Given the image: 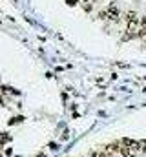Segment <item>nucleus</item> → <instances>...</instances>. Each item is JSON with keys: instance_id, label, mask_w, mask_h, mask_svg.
<instances>
[{"instance_id": "f257e3e1", "label": "nucleus", "mask_w": 146, "mask_h": 157, "mask_svg": "<svg viewBox=\"0 0 146 157\" xmlns=\"http://www.w3.org/2000/svg\"><path fill=\"white\" fill-rule=\"evenodd\" d=\"M135 37H137V39H146V26H141V28L137 29Z\"/></svg>"}, {"instance_id": "f03ea898", "label": "nucleus", "mask_w": 146, "mask_h": 157, "mask_svg": "<svg viewBox=\"0 0 146 157\" xmlns=\"http://www.w3.org/2000/svg\"><path fill=\"white\" fill-rule=\"evenodd\" d=\"M9 141H11V137H9L7 133H2V132H0V146H4V144L9 143Z\"/></svg>"}, {"instance_id": "7ed1b4c3", "label": "nucleus", "mask_w": 146, "mask_h": 157, "mask_svg": "<svg viewBox=\"0 0 146 157\" xmlns=\"http://www.w3.org/2000/svg\"><path fill=\"white\" fill-rule=\"evenodd\" d=\"M130 39H135V33H132V31H126V33L122 35V42H128Z\"/></svg>"}, {"instance_id": "20e7f679", "label": "nucleus", "mask_w": 146, "mask_h": 157, "mask_svg": "<svg viewBox=\"0 0 146 157\" xmlns=\"http://www.w3.org/2000/svg\"><path fill=\"white\" fill-rule=\"evenodd\" d=\"M139 150H141L143 154H146V139H141V141H139Z\"/></svg>"}, {"instance_id": "39448f33", "label": "nucleus", "mask_w": 146, "mask_h": 157, "mask_svg": "<svg viewBox=\"0 0 146 157\" xmlns=\"http://www.w3.org/2000/svg\"><path fill=\"white\" fill-rule=\"evenodd\" d=\"M99 18H101V20H108V13H106V9L99 13Z\"/></svg>"}, {"instance_id": "423d86ee", "label": "nucleus", "mask_w": 146, "mask_h": 157, "mask_svg": "<svg viewBox=\"0 0 146 157\" xmlns=\"http://www.w3.org/2000/svg\"><path fill=\"white\" fill-rule=\"evenodd\" d=\"M20 121H22V117H13L9 121V124H17V122H20Z\"/></svg>"}, {"instance_id": "0eeeda50", "label": "nucleus", "mask_w": 146, "mask_h": 157, "mask_svg": "<svg viewBox=\"0 0 146 157\" xmlns=\"http://www.w3.org/2000/svg\"><path fill=\"white\" fill-rule=\"evenodd\" d=\"M84 9H86V11H88V13H90V11H91V9H93V6H91V4H90V2H88V4H84Z\"/></svg>"}, {"instance_id": "6e6552de", "label": "nucleus", "mask_w": 146, "mask_h": 157, "mask_svg": "<svg viewBox=\"0 0 146 157\" xmlns=\"http://www.w3.org/2000/svg\"><path fill=\"white\" fill-rule=\"evenodd\" d=\"M139 22H141V26H146V17H141V20H139Z\"/></svg>"}, {"instance_id": "1a4fd4ad", "label": "nucleus", "mask_w": 146, "mask_h": 157, "mask_svg": "<svg viewBox=\"0 0 146 157\" xmlns=\"http://www.w3.org/2000/svg\"><path fill=\"white\" fill-rule=\"evenodd\" d=\"M79 2H80V0H68V4H71V6L73 4H79Z\"/></svg>"}, {"instance_id": "9d476101", "label": "nucleus", "mask_w": 146, "mask_h": 157, "mask_svg": "<svg viewBox=\"0 0 146 157\" xmlns=\"http://www.w3.org/2000/svg\"><path fill=\"white\" fill-rule=\"evenodd\" d=\"M0 106H4V97H0Z\"/></svg>"}, {"instance_id": "9b49d317", "label": "nucleus", "mask_w": 146, "mask_h": 157, "mask_svg": "<svg viewBox=\"0 0 146 157\" xmlns=\"http://www.w3.org/2000/svg\"><path fill=\"white\" fill-rule=\"evenodd\" d=\"M80 2H82V4H88V2H91V0H80Z\"/></svg>"}, {"instance_id": "f8f14e48", "label": "nucleus", "mask_w": 146, "mask_h": 157, "mask_svg": "<svg viewBox=\"0 0 146 157\" xmlns=\"http://www.w3.org/2000/svg\"><path fill=\"white\" fill-rule=\"evenodd\" d=\"M144 46H146V39H144Z\"/></svg>"}]
</instances>
